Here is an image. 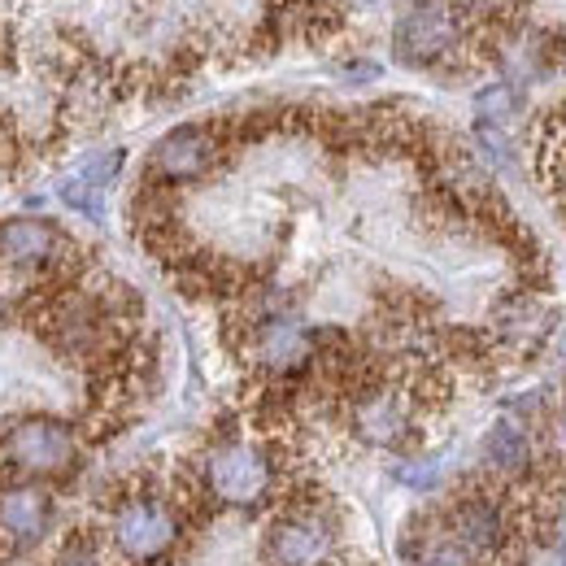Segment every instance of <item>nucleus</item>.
Listing matches in <instances>:
<instances>
[{"label": "nucleus", "mask_w": 566, "mask_h": 566, "mask_svg": "<svg viewBox=\"0 0 566 566\" xmlns=\"http://www.w3.org/2000/svg\"><path fill=\"white\" fill-rule=\"evenodd\" d=\"M206 501L197 493V484L188 480L175 496L157 493V489H132L114 505V523H109V541L123 558L132 563H161L188 532V514L201 510Z\"/></svg>", "instance_id": "1"}, {"label": "nucleus", "mask_w": 566, "mask_h": 566, "mask_svg": "<svg viewBox=\"0 0 566 566\" xmlns=\"http://www.w3.org/2000/svg\"><path fill=\"white\" fill-rule=\"evenodd\" d=\"M197 493L206 505H222V510H258L275 496L280 484V467L275 453L266 444L253 440H222L206 449L197 475H192Z\"/></svg>", "instance_id": "2"}, {"label": "nucleus", "mask_w": 566, "mask_h": 566, "mask_svg": "<svg viewBox=\"0 0 566 566\" xmlns=\"http://www.w3.org/2000/svg\"><path fill=\"white\" fill-rule=\"evenodd\" d=\"M83 444L78 431L49 415H27L0 436V484H44L71 480Z\"/></svg>", "instance_id": "3"}, {"label": "nucleus", "mask_w": 566, "mask_h": 566, "mask_svg": "<svg viewBox=\"0 0 566 566\" xmlns=\"http://www.w3.org/2000/svg\"><path fill=\"white\" fill-rule=\"evenodd\" d=\"M436 523L458 545H467L480 563H505L514 554V523H518V514H514V505L496 493L493 484L462 489L436 514Z\"/></svg>", "instance_id": "4"}, {"label": "nucleus", "mask_w": 566, "mask_h": 566, "mask_svg": "<svg viewBox=\"0 0 566 566\" xmlns=\"http://www.w3.org/2000/svg\"><path fill=\"white\" fill-rule=\"evenodd\" d=\"M262 566H336V527L318 501H283L262 536Z\"/></svg>", "instance_id": "5"}, {"label": "nucleus", "mask_w": 566, "mask_h": 566, "mask_svg": "<svg viewBox=\"0 0 566 566\" xmlns=\"http://www.w3.org/2000/svg\"><path fill=\"white\" fill-rule=\"evenodd\" d=\"M349 427L366 444L397 449V444H410V436H415V406H410V397L401 388L370 384V388L357 392L354 406H349Z\"/></svg>", "instance_id": "6"}, {"label": "nucleus", "mask_w": 566, "mask_h": 566, "mask_svg": "<svg viewBox=\"0 0 566 566\" xmlns=\"http://www.w3.org/2000/svg\"><path fill=\"white\" fill-rule=\"evenodd\" d=\"M462 40V18L444 4V0H427L415 13H406V22L397 27V53L415 66L440 62L444 53H453Z\"/></svg>", "instance_id": "7"}, {"label": "nucleus", "mask_w": 566, "mask_h": 566, "mask_svg": "<svg viewBox=\"0 0 566 566\" xmlns=\"http://www.w3.org/2000/svg\"><path fill=\"white\" fill-rule=\"evenodd\" d=\"M53 496L44 484H0V545L31 549L49 536Z\"/></svg>", "instance_id": "8"}, {"label": "nucleus", "mask_w": 566, "mask_h": 566, "mask_svg": "<svg viewBox=\"0 0 566 566\" xmlns=\"http://www.w3.org/2000/svg\"><path fill=\"white\" fill-rule=\"evenodd\" d=\"M213 161H218V140H213L210 127H175L170 136L153 144L148 170L157 179L188 184V179H201Z\"/></svg>", "instance_id": "9"}, {"label": "nucleus", "mask_w": 566, "mask_h": 566, "mask_svg": "<svg viewBox=\"0 0 566 566\" xmlns=\"http://www.w3.org/2000/svg\"><path fill=\"white\" fill-rule=\"evenodd\" d=\"M62 253H66V240L57 227L35 222V218L0 222V262L4 266H57Z\"/></svg>", "instance_id": "10"}, {"label": "nucleus", "mask_w": 566, "mask_h": 566, "mask_svg": "<svg viewBox=\"0 0 566 566\" xmlns=\"http://www.w3.org/2000/svg\"><path fill=\"white\" fill-rule=\"evenodd\" d=\"M314 336L296 323V318H262L253 332V357L266 370H296L301 361H310Z\"/></svg>", "instance_id": "11"}, {"label": "nucleus", "mask_w": 566, "mask_h": 566, "mask_svg": "<svg viewBox=\"0 0 566 566\" xmlns=\"http://www.w3.org/2000/svg\"><path fill=\"white\" fill-rule=\"evenodd\" d=\"M118 170H123V153H101V157H92L78 175H71V179L62 184V201H66L71 210L87 213L92 222H101V218H105V188L114 184Z\"/></svg>", "instance_id": "12"}, {"label": "nucleus", "mask_w": 566, "mask_h": 566, "mask_svg": "<svg viewBox=\"0 0 566 566\" xmlns=\"http://www.w3.org/2000/svg\"><path fill=\"white\" fill-rule=\"evenodd\" d=\"M484 462H489V471L501 475V480L527 475V467H532V440H527V431L518 423H510V419L493 423L489 440H484Z\"/></svg>", "instance_id": "13"}, {"label": "nucleus", "mask_w": 566, "mask_h": 566, "mask_svg": "<svg viewBox=\"0 0 566 566\" xmlns=\"http://www.w3.org/2000/svg\"><path fill=\"white\" fill-rule=\"evenodd\" d=\"M415 563L419 566H484L467 545H458L436 518L427 523V536H415Z\"/></svg>", "instance_id": "14"}, {"label": "nucleus", "mask_w": 566, "mask_h": 566, "mask_svg": "<svg viewBox=\"0 0 566 566\" xmlns=\"http://www.w3.org/2000/svg\"><path fill=\"white\" fill-rule=\"evenodd\" d=\"M436 475H440V458H410V462L397 467V480L410 484V489H431Z\"/></svg>", "instance_id": "15"}, {"label": "nucleus", "mask_w": 566, "mask_h": 566, "mask_svg": "<svg viewBox=\"0 0 566 566\" xmlns=\"http://www.w3.org/2000/svg\"><path fill=\"white\" fill-rule=\"evenodd\" d=\"M467 4H471L475 13H493V9H501L505 0H467Z\"/></svg>", "instance_id": "16"}, {"label": "nucleus", "mask_w": 566, "mask_h": 566, "mask_svg": "<svg viewBox=\"0 0 566 566\" xmlns=\"http://www.w3.org/2000/svg\"><path fill=\"white\" fill-rule=\"evenodd\" d=\"M558 440H563V449H566V410H563V419H558Z\"/></svg>", "instance_id": "17"}]
</instances>
